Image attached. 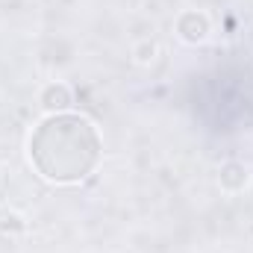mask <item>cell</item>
Returning a JSON list of instances; mask_svg holds the SVG:
<instances>
[{"instance_id": "obj_6", "label": "cell", "mask_w": 253, "mask_h": 253, "mask_svg": "<svg viewBox=\"0 0 253 253\" xmlns=\"http://www.w3.org/2000/svg\"><path fill=\"white\" fill-rule=\"evenodd\" d=\"M0 230H6V233H9V230H18V233H21V230H27V224H24V218H21V215L9 212V215H3V218H0Z\"/></svg>"}, {"instance_id": "obj_1", "label": "cell", "mask_w": 253, "mask_h": 253, "mask_svg": "<svg viewBox=\"0 0 253 253\" xmlns=\"http://www.w3.org/2000/svg\"><path fill=\"white\" fill-rule=\"evenodd\" d=\"M103 156V138L97 126L77 112L47 115L30 135V162L36 171L59 186L83 183Z\"/></svg>"}, {"instance_id": "obj_2", "label": "cell", "mask_w": 253, "mask_h": 253, "mask_svg": "<svg viewBox=\"0 0 253 253\" xmlns=\"http://www.w3.org/2000/svg\"><path fill=\"white\" fill-rule=\"evenodd\" d=\"M174 27H177V36H180L186 44H203V42L209 39V33H212L209 15L200 12V9H186V12H180V18H177Z\"/></svg>"}, {"instance_id": "obj_4", "label": "cell", "mask_w": 253, "mask_h": 253, "mask_svg": "<svg viewBox=\"0 0 253 253\" xmlns=\"http://www.w3.org/2000/svg\"><path fill=\"white\" fill-rule=\"evenodd\" d=\"M39 103L47 115H56V112H68L71 103H74V91L68 83H47L39 94Z\"/></svg>"}, {"instance_id": "obj_5", "label": "cell", "mask_w": 253, "mask_h": 253, "mask_svg": "<svg viewBox=\"0 0 253 253\" xmlns=\"http://www.w3.org/2000/svg\"><path fill=\"white\" fill-rule=\"evenodd\" d=\"M156 56H159V44H156L153 39H144V42H138V44L132 47V59H135V65H153Z\"/></svg>"}, {"instance_id": "obj_7", "label": "cell", "mask_w": 253, "mask_h": 253, "mask_svg": "<svg viewBox=\"0 0 253 253\" xmlns=\"http://www.w3.org/2000/svg\"><path fill=\"white\" fill-rule=\"evenodd\" d=\"M0 186H3V174H0Z\"/></svg>"}, {"instance_id": "obj_3", "label": "cell", "mask_w": 253, "mask_h": 253, "mask_svg": "<svg viewBox=\"0 0 253 253\" xmlns=\"http://www.w3.org/2000/svg\"><path fill=\"white\" fill-rule=\"evenodd\" d=\"M218 186L227 191V194H242V191L251 186V171H248V165H245V162H236V159L224 162V165L218 168Z\"/></svg>"}]
</instances>
